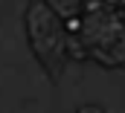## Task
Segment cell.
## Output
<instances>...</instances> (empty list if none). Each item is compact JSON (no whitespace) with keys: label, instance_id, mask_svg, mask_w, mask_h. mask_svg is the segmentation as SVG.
Wrapping results in <instances>:
<instances>
[{"label":"cell","instance_id":"1","mask_svg":"<svg viewBox=\"0 0 125 113\" xmlns=\"http://www.w3.org/2000/svg\"><path fill=\"white\" fill-rule=\"evenodd\" d=\"M76 38L84 47V55L96 58L105 67H119L125 64V15L114 12L102 3H84L76 29Z\"/></svg>","mask_w":125,"mask_h":113},{"label":"cell","instance_id":"2","mask_svg":"<svg viewBox=\"0 0 125 113\" xmlns=\"http://www.w3.org/2000/svg\"><path fill=\"white\" fill-rule=\"evenodd\" d=\"M29 41L47 70L58 75V64L64 58V26L44 0H32L29 6Z\"/></svg>","mask_w":125,"mask_h":113},{"label":"cell","instance_id":"3","mask_svg":"<svg viewBox=\"0 0 125 113\" xmlns=\"http://www.w3.org/2000/svg\"><path fill=\"white\" fill-rule=\"evenodd\" d=\"M58 18L64 20H70V18H79L82 15V6H84V0H44Z\"/></svg>","mask_w":125,"mask_h":113}]
</instances>
